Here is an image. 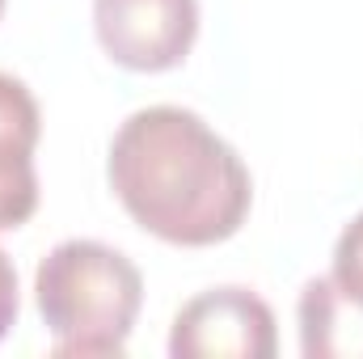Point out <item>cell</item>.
I'll list each match as a JSON object with an SVG mask.
<instances>
[{"label": "cell", "instance_id": "cell-1", "mask_svg": "<svg viewBox=\"0 0 363 359\" xmlns=\"http://www.w3.org/2000/svg\"><path fill=\"white\" fill-rule=\"evenodd\" d=\"M106 178L144 233L182 250L228 241L254 203V178L237 148L186 106L127 114L110 140Z\"/></svg>", "mask_w": 363, "mask_h": 359}, {"label": "cell", "instance_id": "cell-2", "mask_svg": "<svg viewBox=\"0 0 363 359\" xmlns=\"http://www.w3.org/2000/svg\"><path fill=\"white\" fill-rule=\"evenodd\" d=\"M34 300L55 355H123L144 304V275L114 245L68 237L34 270Z\"/></svg>", "mask_w": 363, "mask_h": 359}, {"label": "cell", "instance_id": "cell-3", "mask_svg": "<svg viewBox=\"0 0 363 359\" xmlns=\"http://www.w3.org/2000/svg\"><path fill=\"white\" fill-rule=\"evenodd\" d=\"M271 304L250 287H211L186 300L169 330L174 359H274Z\"/></svg>", "mask_w": 363, "mask_h": 359}, {"label": "cell", "instance_id": "cell-4", "mask_svg": "<svg viewBox=\"0 0 363 359\" xmlns=\"http://www.w3.org/2000/svg\"><path fill=\"white\" fill-rule=\"evenodd\" d=\"M101 51L131 72H169L199 38V0H93Z\"/></svg>", "mask_w": 363, "mask_h": 359}, {"label": "cell", "instance_id": "cell-5", "mask_svg": "<svg viewBox=\"0 0 363 359\" xmlns=\"http://www.w3.org/2000/svg\"><path fill=\"white\" fill-rule=\"evenodd\" d=\"M43 136V114L26 81L0 72V233L21 228L38 211L34 148Z\"/></svg>", "mask_w": 363, "mask_h": 359}, {"label": "cell", "instance_id": "cell-6", "mask_svg": "<svg viewBox=\"0 0 363 359\" xmlns=\"http://www.w3.org/2000/svg\"><path fill=\"white\" fill-rule=\"evenodd\" d=\"M296 321L304 359H363V304L351 300L330 275L304 283Z\"/></svg>", "mask_w": 363, "mask_h": 359}, {"label": "cell", "instance_id": "cell-7", "mask_svg": "<svg viewBox=\"0 0 363 359\" xmlns=\"http://www.w3.org/2000/svg\"><path fill=\"white\" fill-rule=\"evenodd\" d=\"M330 279L363 304V211L338 233V245H334V267H330Z\"/></svg>", "mask_w": 363, "mask_h": 359}, {"label": "cell", "instance_id": "cell-8", "mask_svg": "<svg viewBox=\"0 0 363 359\" xmlns=\"http://www.w3.org/2000/svg\"><path fill=\"white\" fill-rule=\"evenodd\" d=\"M17 309H21V292H17V270H13V258L0 250V343L4 334L17 326Z\"/></svg>", "mask_w": 363, "mask_h": 359}, {"label": "cell", "instance_id": "cell-9", "mask_svg": "<svg viewBox=\"0 0 363 359\" xmlns=\"http://www.w3.org/2000/svg\"><path fill=\"white\" fill-rule=\"evenodd\" d=\"M0 13H4V0H0Z\"/></svg>", "mask_w": 363, "mask_h": 359}]
</instances>
